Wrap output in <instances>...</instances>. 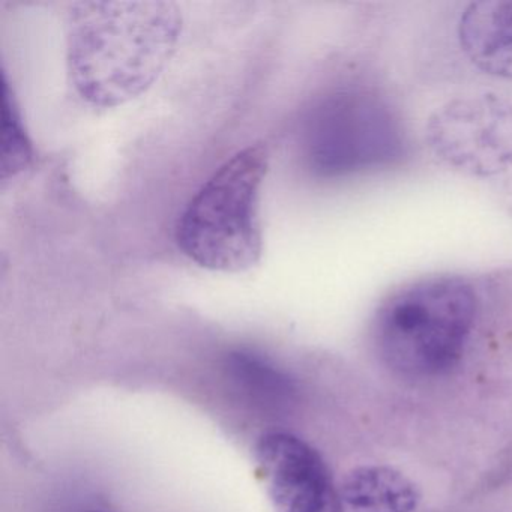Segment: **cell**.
<instances>
[{"label": "cell", "instance_id": "3", "mask_svg": "<svg viewBox=\"0 0 512 512\" xmlns=\"http://www.w3.org/2000/svg\"><path fill=\"white\" fill-rule=\"evenodd\" d=\"M269 149L250 145L236 152L191 197L176 224L179 250L200 268L250 271L262 259L260 191Z\"/></svg>", "mask_w": 512, "mask_h": 512}, {"label": "cell", "instance_id": "6", "mask_svg": "<svg viewBox=\"0 0 512 512\" xmlns=\"http://www.w3.org/2000/svg\"><path fill=\"white\" fill-rule=\"evenodd\" d=\"M256 458L277 512H344L340 490L319 452L284 431L265 434Z\"/></svg>", "mask_w": 512, "mask_h": 512}, {"label": "cell", "instance_id": "2", "mask_svg": "<svg viewBox=\"0 0 512 512\" xmlns=\"http://www.w3.org/2000/svg\"><path fill=\"white\" fill-rule=\"evenodd\" d=\"M478 281L463 275L421 278L392 293L373 334L386 365L410 377L448 373L463 358L481 314Z\"/></svg>", "mask_w": 512, "mask_h": 512}, {"label": "cell", "instance_id": "1", "mask_svg": "<svg viewBox=\"0 0 512 512\" xmlns=\"http://www.w3.org/2000/svg\"><path fill=\"white\" fill-rule=\"evenodd\" d=\"M181 32L182 14L170 2L73 4L67 14L68 76L92 106H122L157 82Z\"/></svg>", "mask_w": 512, "mask_h": 512}, {"label": "cell", "instance_id": "8", "mask_svg": "<svg viewBox=\"0 0 512 512\" xmlns=\"http://www.w3.org/2000/svg\"><path fill=\"white\" fill-rule=\"evenodd\" d=\"M341 499L353 512H413L421 494L404 473L386 466H361L344 476Z\"/></svg>", "mask_w": 512, "mask_h": 512}, {"label": "cell", "instance_id": "7", "mask_svg": "<svg viewBox=\"0 0 512 512\" xmlns=\"http://www.w3.org/2000/svg\"><path fill=\"white\" fill-rule=\"evenodd\" d=\"M458 40L478 70L512 80V0L470 4L458 20Z\"/></svg>", "mask_w": 512, "mask_h": 512}, {"label": "cell", "instance_id": "5", "mask_svg": "<svg viewBox=\"0 0 512 512\" xmlns=\"http://www.w3.org/2000/svg\"><path fill=\"white\" fill-rule=\"evenodd\" d=\"M427 142L464 175H500L512 167V103L493 94L449 101L428 121Z\"/></svg>", "mask_w": 512, "mask_h": 512}, {"label": "cell", "instance_id": "4", "mask_svg": "<svg viewBox=\"0 0 512 512\" xmlns=\"http://www.w3.org/2000/svg\"><path fill=\"white\" fill-rule=\"evenodd\" d=\"M301 154L317 178H347L403 163L409 139L385 95L370 86L349 85L323 95L308 110Z\"/></svg>", "mask_w": 512, "mask_h": 512}, {"label": "cell", "instance_id": "9", "mask_svg": "<svg viewBox=\"0 0 512 512\" xmlns=\"http://www.w3.org/2000/svg\"><path fill=\"white\" fill-rule=\"evenodd\" d=\"M2 119H4V139H2V179L19 175L34 160L31 140L23 127L10 86L4 76L2 82Z\"/></svg>", "mask_w": 512, "mask_h": 512}]
</instances>
